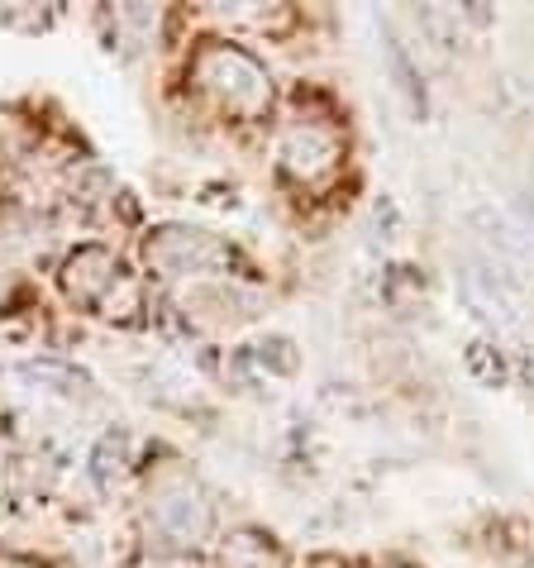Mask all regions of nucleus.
Returning <instances> with one entry per match:
<instances>
[{"label":"nucleus","mask_w":534,"mask_h":568,"mask_svg":"<svg viewBox=\"0 0 534 568\" xmlns=\"http://www.w3.org/2000/svg\"><path fill=\"white\" fill-rule=\"evenodd\" d=\"M219 564L225 568H287V559H281V549L267 540V535L258 530H239L225 540V555H219Z\"/></svg>","instance_id":"423d86ee"},{"label":"nucleus","mask_w":534,"mask_h":568,"mask_svg":"<svg viewBox=\"0 0 534 568\" xmlns=\"http://www.w3.org/2000/svg\"><path fill=\"white\" fill-rule=\"evenodd\" d=\"M62 287H68L72 302L101 306V311L110 315V302H115V292L130 287V282H124V267H120V258L110 254V248L86 244V248H76V254L68 258V267H62Z\"/></svg>","instance_id":"39448f33"},{"label":"nucleus","mask_w":534,"mask_h":568,"mask_svg":"<svg viewBox=\"0 0 534 568\" xmlns=\"http://www.w3.org/2000/svg\"><path fill=\"white\" fill-rule=\"evenodd\" d=\"M148 516L172 545H196V540L210 535V501H206V493H201V483L182 468H172L153 483Z\"/></svg>","instance_id":"7ed1b4c3"},{"label":"nucleus","mask_w":534,"mask_h":568,"mask_svg":"<svg viewBox=\"0 0 534 568\" xmlns=\"http://www.w3.org/2000/svg\"><path fill=\"white\" fill-rule=\"evenodd\" d=\"M124 464H130V435H124V430L101 435L96 454H91V473H96V483L105 487V493L124 478Z\"/></svg>","instance_id":"0eeeda50"},{"label":"nucleus","mask_w":534,"mask_h":568,"mask_svg":"<svg viewBox=\"0 0 534 568\" xmlns=\"http://www.w3.org/2000/svg\"><path fill=\"white\" fill-rule=\"evenodd\" d=\"M339 130L325 120H296L281 134V168L291 172L296 182H320L339 168Z\"/></svg>","instance_id":"20e7f679"},{"label":"nucleus","mask_w":534,"mask_h":568,"mask_svg":"<svg viewBox=\"0 0 534 568\" xmlns=\"http://www.w3.org/2000/svg\"><path fill=\"white\" fill-rule=\"evenodd\" d=\"M144 258L158 277H206V273H229V244L215 240L210 230L192 225H163L144 240Z\"/></svg>","instance_id":"f03ea898"},{"label":"nucleus","mask_w":534,"mask_h":568,"mask_svg":"<svg viewBox=\"0 0 534 568\" xmlns=\"http://www.w3.org/2000/svg\"><path fill=\"white\" fill-rule=\"evenodd\" d=\"M192 77L201 82V91H210L234 115H263L273 105V77L239 43H206L192 58Z\"/></svg>","instance_id":"f257e3e1"}]
</instances>
